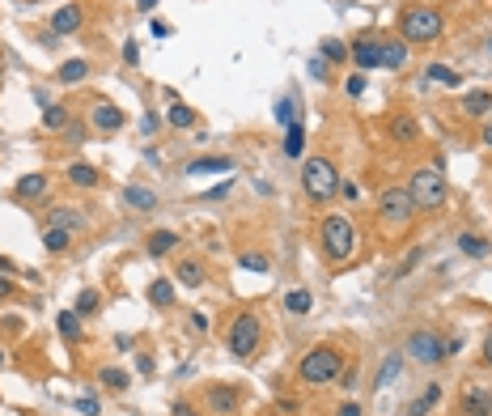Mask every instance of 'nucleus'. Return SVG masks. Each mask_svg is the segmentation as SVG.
Segmentation results:
<instances>
[{"label": "nucleus", "mask_w": 492, "mask_h": 416, "mask_svg": "<svg viewBox=\"0 0 492 416\" xmlns=\"http://www.w3.org/2000/svg\"><path fill=\"white\" fill-rule=\"evenodd\" d=\"M123 200H127V208H136V213L157 208V191H149V187H140V183H132V187L123 191Z\"/></svg>", "instance_id": "nucleus-21"}, {"label": "nucleus", "mask_w": 492, "mask_h": 416, "mask_svg": "<svg viewBox=\"0 0 492 416\" xmlns=\"http://www.w3.org/2000/svg\"><path fill=\"white\" fill-rule=\"evenodd\" d=\"M166 123L170 128H195V111L178 98H170V111H166Z\"/></svg>", "instance_id": "nucleus-25"}, {"label": "nucleus", "mask_w": 492, "mask_h": 416, "mask_svg": "<svg viewBox=\"0 0 492 416\" xmlns=\"http://www.w3.org/2000/svg\"><path fill=\"white\" fill-rule=\"evenodd\" d=\"M238 391L234 387H208V408L212 412H238Z\"/></svg>", "instance_id": "nucleus-18"}, {"label": "nucleus", "mask_w": 492, "mask_h": 416, "mask_svg": "<svg viewBox=\"0 0 492 416\" xmlns=\"http://www.w3.org/2000/svg\"><path fill=\"white\" fill-rule=\"evenodd\" d=\"M344 89H348L353 98H357V94H365V77H348V85H344Z\"/></svg>", "instance_id": "nucleus-45"}, {"label": "nucleus", "mask_w": 492, "mask_h": 416, "mask_svg": "<svg viewBox=\"0 0 492 416\" xmlns=\"http://www.w3.org/2000/svg\"><path fill=\"white\" fill-rule=\"evenodd\" d=\"M170 412H174V416H200V412H195V408H191V404H187V400H178V404H174Z\"/></svg>", "instance_id": "nucleus-47"}, {"label": "nucleus", "mask_w": 492, "mask_h": 416, "mask_svg": "<svg viewBox=\"0 0 492 416\" xmlns=\"http://www.w3.org/2000/svg\"><path fill=\"white\" fill-rule=\"evenodd\" d=\"M8 293H13V281H8V276H0V298H8Z\"/></svg>", "instance_id": "nucleus-51"}, {"label": "nucleus", "mask_w": 492, "mask_h": 416, "mask_svg": "<svg viewBox=\"0 0 492 416\" xmlns=\"http://www.w3.org/2000/svg\"><path fill=\"white\" fill-rule=\"evenodd\" d=\"M47 187H51V179H47V174H21V179H17V187H13V196H17V200H42V196H47Z\"/></svg>", "instance_id": "nucleus-14"}, {"label": "nucleus", "mask_w": 492, "mask_h": 416, "mask_svg": "<svg viewBox=\"0 0 492 416\" xmlns=\"http://www.w3.org/2000/svg\"><path fill=\"white\" fill-rule=\"evenodd\" d=\"M378 208H382V217H387L395 230H399V225H408V221L416 217V200H412V191H408V187H382Z\"/></svg>", "instance_id": "nucleus-7"}, {"label": "nucleus", "mask_w": 492, "mask_h": 416, "mask_svg": "<svg viewBox=\"0 0 492 416\" xmlns=\"http://www.w3.org/2000/svg\"><path fill=\"white\" fill-rule=\"evenodd\" d=\"M174 247H178V234H174V230H153V234L144 238V251H149L153 259H161V255H170Z\"/></svg>", "instance_id": "nucleus-17"}, {"label": "nucleus", "mask_w": 492, "mask_h": 416, "mask_svg": "<svg viewBox=\"0 0 492 416\" xmlns=\"http://www.w3.org/2000/svg\"><path fill=\"white\" fill-rule=\"evenodd\" d=\"M42 247H47L51 255H64V251L72 247V230H51V225H47V230H42Z\"/></svg>", "instance_id": "nucleus-30"}, {"label": "nucleus", "mask_w": 492, "mask_h": 416, "mask_svg": "<svg viewBox=\"0 0 492 416\" xmlns=\"http://www.w3.org/2000/svg\"><path fill=\"white\" fill-rule=\"evenodd\" d=\"M378 47H382V60H378V68H387V72H395V68H404L408 64V43L404 38H378Z\"/></svg>", "instance_id": "nucleus-11"}, {"label": "nucleus", "mask_w": 492, "mask_h": 416, "mask_svg": "<svg viewBox=\"0 0 492 416\" xmlns=\"http://www.w3.org/2000/svg\"><path fill=\"white\" fill-rule=\"evenodd\" d=\"M361 412H365V408H361V404H353V400H344V404L336 408V416H361Z\"/></svg>", "instance_id": "nucleus-44"}, {"label": "nucleus", "mask_w": 492, "mask_h": 416, "mask_svg": "<svg viewBox=\"0 0 492 416\" xmlns=\"http://www.w3.org/2000/svg\"><path fill=\"white\" fill-rule=\"evenodd\" d=\"M136 9H140V13H153V9H157V0H136Z\"/></svg>", "instance_id": "nucleus-50"}, {"label": "nucleus", "mask_w": 492, "mask_h": 416, "mask_svg": "<svg viewBox=\"0 0 492 416\" xmlns=\"http://www.w3.org/2000/svg\"><path fill=\"white\" fill-rule=\"evenodd\" d=\"M76 412H81V416H98L102 408H98V400H93V395H81V400H76Z\"/></svg>", "instance_id": "nucleus-42"}, {"label": "nucleus", "mask_w": 492, "mask_h": 416, "mask_svg": "<svg viewBox=\"0 0 492 416\" xmlns=\"http://www.w3.org/2000/svg\"><path fill=\"white\" fill-rule=\"evenodd\" d=\"M98 302H102V293H98V289H81V293H76V306H72V310H76V315L85 319V315H98Z\"/></svg>", "instance_id": "nucleus-36"}, {"label": "nucleus", "mask_w": 492, "mask_h": 416, "mask_svg": "<svg viewBox=\"0 0 492 416\" xmlns=\"http://www.w3.org/2000/svg\"><path fill=\"white\" fill-rule=\"evenodd\" d=\"M399 370H404V357H399V353H391V357L378 366V391H382V387H391V383L399 378Z\"/></svg>", "instance_id": "nucleus-33"}, {"label": "nucleus", "mask_w": 492, "mask_h": 416, "mask_svg": "<svg viewBox=\"0 0 492 416\" xmlns=\"http://www.w3.org/2000/svg\"><path fill=\"white\" fill-rule=\"evenodd\" d=\"M55 327H59V336H64L68 344H76V340H81V315H76V310H59Z\"/></svg>", "instance_id": "nucleus-31"}, {"label": "nucleus", "mask_w": 492, "mask_h": 416, "mask_svg": "<svg viewBox=\"0 0 492 416\" xmlns=\"http://www.w3.org/2000/svg\"><path fill=\"white\" fill-rule=\"evenodd\" d=\"M123 64H140V43L136 38H123Z\"/></svg>", "instance_id": "nucleus-41"}, {"label": "nucleus", "mask_w": 492, "mask_h": 416, "mask_svg": "<svg viewBox=\"0 0 492 416\" xmlns=\"http://www.w3.org/2000/svg\"><path fill=\"white\" fill-rule=\"evenodd\" d=\"M391 140H395V145H416V140H421V123H416V115H399V119L391 123Z\"/></svg>", "instance_id": "nucleus-16"}, {"label": "nucleus", "mask_w": 492, "mask_h": 416, "mask_svg": "<svg viewBox=\"0 0 492 416\" xmlns=\"http://www.w3.org/2000/svg\"><path fill=\"white\" fill-rule=\"evenodd\" d=\"M55 77H59L64 85H76V81H85V77H89V60H64Z\"/></svg>", "instance_id": "nucleus-27"}, {"label": "nucleus", "mask_w": 492, "mask_h": 416, "mask_svg": "<svg viewBox=\"0 0 492 416\" xmlns=\"http://www.w3.org/2000/svg\"><path fill=\"white\" fill-rule=\"evenodd\" d=\"M276 119L289 128V123H297V102L293 98H285V102H276Z\"/></svg>", "instance_id": "nucleus-39"}, {"label": "nucleus", "mask_w": 492, "mask_h": 416, "mask_svg": "<svg viewBox=\"0 0 492 416\" xmlns=\"http://www.w3.org/2000/svg\"><path fill=\"white\" fill-rule=\"evenodd\" d=\"M310 72H314L319 81H327V77H331V72H327V60H323V55H314V60H310Z\"/></svg>", "instance_id": "nucleus-43"}, {"label": "nucleus", "mask_w": 492, "mask_h": 416, "mask_svg": "<svg viewBox=\"0 0 492 416\" xmlns=\"http://www.w3.org/2000/svg\"><path fill=\"white\" fill-rule=\"evenodd\" d=\"M47 225H51V230H72V234H76V230L85 225V217H81L76 208H68V204H55V208L47 213Z\"/></svg>", "instance_id": "nucleus-15"}, {"label": "nucleus", "mask_w": 492, "mask_h": 416, "mask_svg": "<svg viewBox=\"0 0 492 416\" xmlns=\"http://www.w3.org/2000/svg\"><path fill=\"white\" fill-rule=\"evenodd\" d=\"M0 272H8V276H13V259H4V255H0Z\"/></svg>", "instance_id": "nucleus-52"}, {"label": "nucleus", "mask_w": 492, "mask_h": 416, "mask_svg": "<svg viewBox=\"0 0 492 416\" xmlns=\"http://www.w3.org/2000/svg\"><path fill=\"white\" fill-rule=\"evenodd\" d=\"M225 170H234V157H195L187 166V174H225Z\"/></svg>", "instance_id": "nucleus-23"}, {"label": "nucleus", "mask_w": 492, "mask_h": 416, "mask_svg": "<svg viewBox=\"0 0 492 416\" xmlns=\"http://www.w3.org/2000/svg\"><path fill=\"white\" fill-rule=\"evenodd\" d=\"M225 344H229V353L234 357H255L259 353V344H263V323H259V315L255 310H238L234 319H229V332H225Z\"/></svg>", "instance_id": "nucleus-5"}, {"label": "nucleus", "mask_w": 492, "mask_h": 416, "mask_svg": "<svg viewBox=\"0 0 492 416\" xmlns=\"http://www.w3.org/2000/svg\"><path fill=\"white\" fill-rule=\"evenodd\" d=\"M302 187H306V196H310L314 204H327V200L340 191V170H336L327 157H306V166H302Z\"/></svg>", "instance_id": "nucleus-6"}, {"label": "nucleus", "mask_w": 492, "mask_h": 416, "mask_svg": "<svg viewBox=\"0 0 492 416\" xmlns=\"http://www.w3.org/2000/svg\"><path fill=\"white\" fill-rule=\"evenodd\" d=\"M98 383H102L106 391H127L132 378H127V370H110V366H106V370H98Z\"/></svg>", "instance_id": "nucleus-35"}, {"label": "nucleus", "mask_w": 492, "mask_h": 416, "mask_svg": "<svg viewBox=\"0 0 492 416\" xmlns=\"http://www.w3.org/2000/svg\"><path fill=\"white\" fill-rule=\"evenodd\" d=\"M89 119H93L98 132H119V128L127 123V115H123L115 102H93V106H89Z\"/></svg>", "instance_id": "nucleus-10"}, {"label": "nucleus", "mask_w": 492, "mask_h": 416, "mask_svg": "<svg viewBox=\"0 0 492 416\" xmlns=\"http://www.w3.org/2000/svg\"><path fill=\"white\" fill-rule=\"evenodd\" d=\"M357 225L348 221V217H323V225H319V247H323V255L331 259V264H348L353 255H357Z\"/></svg>", "instance_id": "nucleus-1"}, {"label": "nucleus", "mask_w": 492, "mask_h": 416, "mask_svg": "<svg viewBox=\"0 0 492 416\" xmlns=\"http://www.w3.org/2000/svg\"><path fill=\"white\" fill-rule=\"evenodd\" d=\"M340 374H344V357H340L336 349H327V344H319V349L302 353V361H297V378H302L306 387L340 383Z\"/></svg>", "instance_id": "nucleus-2"}, {"label": "nucleus", "mask_w": 492, "mask_h": 416, "mask_svg": "<svg viewBox=\"0 0 492 416\" xmlns=\"http://www.w3.org/2000/svg\"><path fill=\"white\" fill-rule=\"evenodd\" d=\"M149 302H153V306H161V310H166V306H174V281H170V276H157V281L149 285Z\"/></svg>", "instance_id": "nucleus-26"}, {"label": "nucleus", "mask_w": 492, "mask_h": 416, "mask_svg": "<svg viewBox=\"0 0 492 416\" xmlns=\"http://www.w3.org/2000/svg\"><path fill=\"white\" fill-rule=\"evenodd\" d=\"M408 416H416V412H408Z\"/></svg>", "instance_id": "nucleus-54"}, {"label": "nucleus", "mask_w": 492, "mask_h": 416, "mask_svg": "<svg viewBox=\"0 0 492 416\" xmlns=\"http://www.w3.org/2000/svg\"><path fill=\"white\" fill-rule=\"evenodd\" d=\"M408 191H412V200H416V213H437V208H446V200H450L446 174H442L437 166L416 170L412 183H408Z\"/></svg>", "instance_id": "nucleus-4"}, {"label": "nucleus", "mask_w": 492, "mask_h": 416, "mask_svg": "<svg viewBox=\"0 0 492 416\" xmlns=\"http://www.w3.org/2000/svg\"><path fill=\"white\" fill-rule=\"evenodd\" d=\"M459 412H463V416H488L492 412V395L484 391V387H476V383H471V387L463 391V400H459Z\"/></svg>", "instance_id": "nucleus-12"}, {"label": "nucleus", "mask_w": 492, "mask_h": 416, "mask_svg": "<svg viewBox=\"0 0 492 416\" xmlns=\"http://www.w3.org/2000/svg\"><path fill=\"white\" fill-rule=\"evenodd\" d=\"M81 26H85L81 4H59V9L51 13V34H55V38H68V34H76Z\"/></svg>", "instance_id": "nucleus-9"}, {"label": "nucleus", "mask_w": 492, "mask_h": 416, "mask_svg": "<svg viewBox=\"0 0 492 416\" xmlns=\"http://www.w3.org/2000/svg\"><path fill=\"white\" fill-rule=\"evenodd\" d=\"M174 276H178V285H187V289H200L208 272H204L200 259H178V272H174Z\"/></svg>", "instance_id": "nucleus-22"}, {"label": "nucleus", "mask_w": 492, "mask_h": 416, "mask_svg": "<svg viewBox=\"0 0 492 416\" xmlns=\"http://www.w3.org/2000/svg\"><path fill=\"white\" fill-rule=\"evenodd\" d=\"M361 68H378V60H382V47H378V34H361L357 43H353V51H348Z\"/></svg>", "instance_id": "nucleus-13"}, {"label": "nucleus", "mask_w": 492, "mask_h": 416, "mask_svg": "<svg viewBox=\"0 0 492 416\" xmlns=\"http://www.w3.org/2000/svg\"><path fill=\"white\" fill-rule=\"evenodd\" d=\"M136 370H140V374H153V357L140 353V357H136Z\"/></svg>", "instance_id": "nucleus-48"}, {"label": "nucleus", "mask_w": 492, "mask_h": 416, "mask_svg": "<svg viewBox=\"0 0 492 416\" xmlns=\"http://www.w3.org/2000/svg\"><path fill=\"white\" fill-rule=\"evenodd\" d=\"M238 264H242V268H251V272H268V268H272L263 251H242V255H238Z\"/></svg>", "instance_id": "nucleus-38"}, {"label": "nucleus", "mask_w": 492, "mask_h": 416, "mask_svg": "<svg viewBox=\"0 0 492 416\" xmlns=\"http://www.w3.org/2000/svg\"><path fill=\"white\" fill-rule=\"evenodd\" d=\"M404 353L412 361H421V366H437V361H446V340L433 336V332H412L404 340Z\"/></svg>", "instance_id": "nucleus-8"}, {"label": "nucleus", "mask_w": 492, "mask_h": 416, "mask_svg": "<svg viewBox=\"0 0 492 416\" xmlns=\"http://www.w3.org/2000/svg\"><path fill=\"white\" fill-rule=\"evenodd\" d=\"M64 174H68V183H72V187H98V170H93V166H85V162H72Z\"/></svg>", "instance_id": "nucleus-29"}, {"label": "nucleus", "mask_w": 492, "mask_h": 416, "mask_svg": "<svg viewBox=\"0 0 492 416\" xmlns=\"http://www.w3.org/2000/svg\"><path fill=\"white\" fill-rule=\"evenodd\" d=\"M59 136H64V145H81V140H85V128H81V123L72 119V123H68V128H64Z\"/></svg>", "instance_id": "nucleus-40"}, {"label": "nucleus", "mask_w": 492, "mask_h": 416, "mask_svg": "<svg viewBox=\"0 0 492 416\" xmlns=\"http://www.w3.org/2000/svg\"><path fill=\"white\" fill-rule=\"evenodd\" d=\"M484 145H488V149H492V123H488V128H484Z\"/></svg>", "instance_id": "nucleus-53"}, {"label": "nucleus", "mask_w": 492, "mask_h": 416, "mask_svg": "<svg viewBox=\"0 0 492 416\" xmlns=\"http://www.w3.org/2000/svg\"><path fill=\"white\" fill-rule=\"evenodd\" d=\"M319 55H323L327 64H348V47H344L340 38H323V47H319Z\"/></svg>", "instance_id": "nucleus-34"}, {"label": "nucleus", "mask_w": 492, "mask_h": 416, "mask_svg": "<svg viewBox=\"0 0 492 416\" xmlns=\"http://www.w3.org/2000/svg\"><path fill=\"white\" fill-rule=\"evenodd\" d=\"M459 251H463V255H471V259H488L492 242H488V238H480V234H459Z\"/></svg>", "instance_id": "nucleus-24"}, {"label": "nucleus", "mask_w": 492, "mask_h": 416, "mask_svg": "<svg viewBox=\"0 0 492 416\" xmlns=\"http://www.w3.org/2000/svg\"><path fill=\"white\" fill-rule=\"evenodd\" d=\"M310 306H314V293H310V289H293V293L285 298V310H289V315H310Z\"/></svg>", "instance_id": "nucleus-32"}, {"label": "nucleus", "mask_w": 492, "mask_h": 416, "mask_svg": "<svg viewBox=\"0 0 492 416\" xmlns=\"http://www.w3.org/2000/svg\"><path fill=\"white\" fill-rule=\"evenodd\" d=\"M157 123H161V119H157V115H149V111H144V119H140V128H144V132H149V136H153V132H157Z\"/></svg>", "instance_id": "nucleus-46"}, {"label": "nucleus", "mask_w": 492, "mask_h": 416, "mask_svg": "<svg viewBox=\"0 0 492 416\" xmlns=\"http://www.w3.org/2000/svg\"><path fill=\"white\" fill-rule=\"evenodd\" d=\"M484 366H492V332L484 336Z\"/></svg>", "instance_id": "nucleus-49"}, {"label": "nucleus", "mask_w": 492, "mask_h": 416, "mask_svg": "<svg viewBox=\"0 0 492 416\" xmlns=\"http://www.w3.org/2000/svg\"><path fill=\"white\" fill-rule=\"evenodd\" d=\"M446 30V17L433 9V4H412L404 17H399V38L404 43H437Z\"/></svg>", "instance_id": "nucleus-3"}, {"label": "nucleus", "mask_w": 492, "mask_h": 416, "mask_svg": "<svg viewBox=\"0 0 492 416\" xmlns=\"http://www.w3.org/2000/svg\"><path fill=\"white\" fill-rule=\"evenodd\" d=\"M72 123V111L64 106V102H47V111H42V128L47 132H64Z\"/></svg>", "instance_id": "nucleus-20"}, {"label": "nucleus", "mask_w": 492, "mask_h": 416, "mask_svg": "<svg viewBox=\"0 0 492 416\" xmlns=\"http://www.w3.org/2000/svg\"><path fill=\"white\" fill-rule=\"evenodd\" d=\"M302 153H306V128L289 123L285 128V157H302Z\"/></svg>", "instance_id": "nucleus-28"}, {"label": "nucleus", "mask_w": 492, "mask_h": 416, "mask_svg": "<svg viewBox=\"0 0 492 416\" xmlns=\"http://www.w3.org/2000/svg\"><path fill=\"white\" fill-rule=\"evenodd\" d=\"M429 81H437V85H450V89H454V85H459L463 77H459V72H454L450 64H429Z\"/></svg>", "instance_id": "nucleus-37"}, {"label": "nucleus", "mask_w": 492, "mask_h": 416, "mask_svg": "<svg viewBox=\"0 0 492 416\" xmlns=\"http://www.w3.org/2000/svg\"><path fill=\"white\" fill-rule=\"evenodd\" d=\"M488 111H492V94L488 89H471V94L463 98V115H467V119H484Z\"/></svg>", "instance_id": "nucleus-19"}]
</instances>
